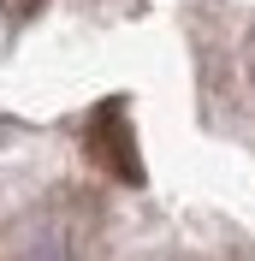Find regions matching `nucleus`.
<instances>
[{
	"label": "nucleus",
	"mask_w": 255,
	"mask_h": 261,
	"mask_svg": "<svg viewBox=\"0 0 255 261\" xmlns=\"http://www.w3.org/2000/svg\"><path fill=\"white\" fill-rule=\"evenodd\" d=\"M24 261H71V249H65V238H60V231H48V238H42V244H36Z\"/></svg>",
	"instance_id": "obj_1"
}]
</instances>
